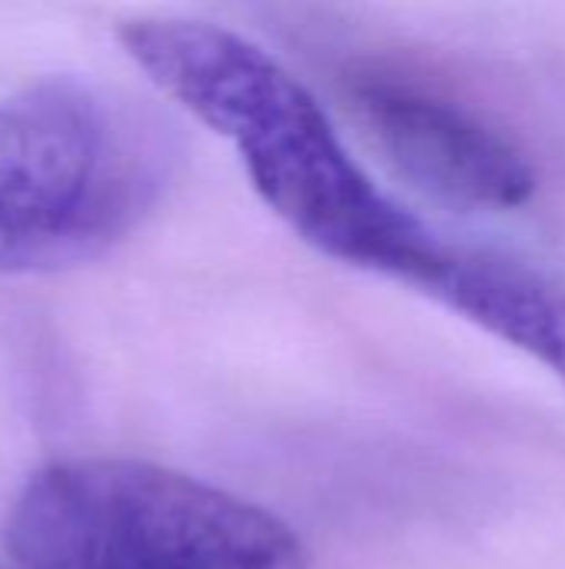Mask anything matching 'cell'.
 Returning a JSON list of instances; mask_svg holds the SVG:
<instances>
[{
  "mask_svg": "<svg viewBox=\"0 0 565 569\" xmlns=\"http://www.w3.org/2000/svg\"><path fill=\"white\" fill-rule=\"evenodd\" d=\"M117 33L163 97L236 150L256 197L306 247L416 290L446 240L376 187L276 57L196 17H130Z\"/></svg>",
  "mask_w": 565,
  "mask_h": 569,
  "instance_id": "6da1fadb",
  "label": "cell"
},
{
  "mask_svg": "<svg viewBox=\"0 0 565 569\" xmlns=\"http://www.w3.org/2000/svg\"><path fill=\"white\" fill-rule=\"evenodd\" d=\"M183 147L147 100L47 77L0 100V273H53L123 243L170 193Z\"/></svg>",
  "mask_w": 565,
  "mask_h": 569,
  "instance_id": "7a4b0ae2",
  "label": "cell"
},
{
  "mask_svg": "<svg viewBox=\"0 0 565 569\" xmlns=\"http://www.w3.org/2000/svg\"><path fill=\"white\" fill-rule=\"evenodd\" d=\"M3 543L20 569H306L270 510L140 460H60L13 497Z\"/></svg>",
  "mask_w": 565,
  "mask_h": 569,
  "instance_id": "3957f363",
  "label": "cell"
},
{
  "mask_svg": "<svg viewBox=\"0 0 565 569\" xmlns=\"http://www.w3.org/2000/svg\"><path fill=\"white\" fill-rule=\"evenodd\" d=\"M343 97L386 157L426 197L466 213H509L536 193L526 150L486 113L386 63H353Z\"/></svg>",
  "mask_w": 565,
  "mask_h": 569,
  "instance_id": "277c9868",
  "label": "cell"
},
{
  "mask_svg": "<svg viewBox=\"0 0 565 569\" xmlns=\"http://www.w3.org/2000/svg\"><path fill=\"white\" fill-rule=\"evenodd\" d=\"M420 293L523 350L565 383V283L519 260L446 243Z\"/></svg>",
  "mask_w": 565,
  "mask_h": 569,
  "instance_id": "5b68a950",
  "label": "cell"
}]
</instances>
